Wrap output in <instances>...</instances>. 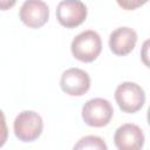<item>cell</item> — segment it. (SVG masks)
<instances>
[{
	"label": "cell",
	"instance_id": "3957f363",
	"mask_svg": "<svg viewBox=\"0 0 150 150\" xmlns=\"http://www.w3.org/2000/svg\"><path fill=\"white\" fill-rule=\"evenodd\" d=\"M114 115V109L111 103L101 97L91 98L84 103L82 107V118L84 123L89 127L102 128L109 124Z\"/></svg>",
	"mask_w": 150,
	"mask_h": 150
},
{
	"label": "cell",
	"instance_id": "4fadbf2b",
	"mask_svg": "<svg viewBox=\"0 0 150 150\" xmlns=\"http://www.w3.org/2000/svg\"><path fill=\"white\" fill-rule=\"evenodd\" d=\"M16 4V0H0V11H7Z\"/></svg>",
	"mask_w": 150,
	"mask_h": 150
},
{
	"label": "cell",
	"instance_id": "7c38bea8",
	"mask_svg": "<svg viewBox=\"0 0 150 150\" xmlns=\"http://www.w3.org/2000/svg\"><path fill=\"white\" fill-rule=\"evenodd\" d=\"M7 138H8V128L6 124L5 115H4L2 110H0V148L4 146Z\"/></svg>",
	"mask_w": 150,
	"mask_h": 150
},
{
	"label": "cell",
	"instance_id": "9c48e42d",
	"mask_svg": "<svg viewBox=\"0 0 150 150\" xmlns=\"http://www.w3.org/2000/svg\"><path fill=\"white\" fill-rule=\"evenodd\" d=\"M137 42V34L130 27H120L111 32L109 36V48L118 56L131 53Z\"/></svg>",
	"mask_w": 150,
	"mask_h": 150
},
{
	"label": "cell",
	"instance_id": "7a4b0ae2",
	"mask_svg": "<svg viewBox=\"0 0 150 150\" xmlns=\"http://www.w3.org/2000/svg\"><path fill=\"white\" fill-rule=\"evenodd\" d=\"M115 100L118 108L127 114L141 110L145 103V93L135 82H122L115 90Z\"/></svg>",
	"mask_w": 150,
	"mask_h": 150
},
{
	"label": "cell",
	"instance_id": "5b68a950",
	"mask_svg": "<svg viewBox=\"0 0 150 150\" xmlns=\"http://www.w3.org/2000/svg\"><path fill=\"white\" fill-rule=\"evenodd\" d=\"M88 11L81 0H62L56 7V19L66 28L80 26L87 18Z\"/></svg>",
	"mask_w": 150,
	"mask_h": 150
},
{
	"label": "cell",
	"instance_id": "277c9868",
	"mask_svg": "<svg viewBox=\"0 0 150 150\" xmlns=\"http://www.w3.org/2000/svg\"><path fill=\"white\" fill-rule=\"evenodd\" d=\"M16 138L22 142H33L40 137L43 129L42 117L33 110L21 111L14 120L13 124Z\"/></svg>",
	"mask_w": 150,
	"mask_h": 150
},
{
	"label": "cell",
	"instance_id": "ba28073f",
	"mask_svg": "<svg viewBox=\"0 0 150 150\" xmlns=\"http://www.w3.org/2000/svg\"><path fill=\"white\" fill-rule=\"evenodd\" d=\"M114 142L118 150H138L144 144V134L138 125L125 123L115 131Z\"/></svg>",
	"mask_w": 150,
	"mask_h": 150
},
{
	"label": "cell",
	"instance_id": "52a82bcc",
	"mask_svg": "<svg viewBox=\"0 0 150 150\" xmlns=\"http://www.w3.org/2000/svg\"><path fill=\"white\" fill-rule=\"evenodd\" d=\"M20 19L29 28H40L49 19V8L42 0H26L20 8Z\"/></svg>",
	"mask_w": 150,
	"mask_h": 150
},
{
	"label": "cell",
	"instance_id": "6da1fadb",
	"mask_svg": "<svg viewBox=\"0 0 150 150\" xmlns=\"http://www.w3.org/2000/svg\"><path fill=\"white\" fill-rule=\"evenodd\" d=\"M70 50L76 60L81 62H93L102 50L101 36L95 30H84L74 38Z\"/></svg>",
	"mask_w": 150,
	"mask_h": 150
},
{
	"label": "cell",
	"instance_id": "8992f818",
	"mask_svg": "<svg viewBox=\"0 0 150 150\" xmlns=\"http://www.w3.org/2000/svg\"><path fill=\"white\" fill-rule=\"evenodd\" d=\"M61 89L70 96H82L90 88V77L80 68H69L63 71L60 80Z\"/></svg>",
	"mask_w": 150,
	"mask_h": 150
},
{
	"label": "cell",
	"instance_id": "30bf717a",
	"mask_svg": "<svg viewBox=\"0 0 150 150\" xmlns=\"http://www.w3.org/2000/svg\"><path fill=\"white\" fill-rule=\"evenodd\" d=\"M74 149H91V150H107L108 146L104 141L98 136H84L82 137L75 145Z\"/></svg>",
	"mask_w": 150,
	"mask_h": 150
},
{
	"label": "cell",
	"instance_id": "8fae6325",
	"mask_svg": "<svg viewBox=\"0 0 150 150\" xmlns=\"http://www.w3.org/2000/svg\"><path fill=\"white\" fill-rule=\"evenodd\" d=\"M116 1L122 9L134 11V9H137V8L142 7L143 5H145L149 0H116Z\"/></svg>",
	"mask_w": 150,
	"mask_h": 150
}]
</instances>
